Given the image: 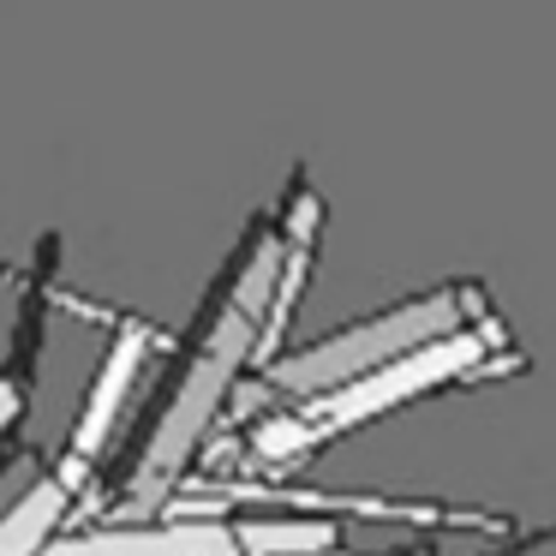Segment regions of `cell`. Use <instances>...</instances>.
I'll use <instances>...</instances> for the list:
<instances>
[{
	"label": "cell",
	"instance_id": "obj_1",
	"mask_svg": "<svg viewBox=\"0 0 556 556\" xmlns=\"http://www.w3.org/2000/svg\"><path fill=\"white\" fill-rule=\"evenodd\" d=\"M269 288H276V245H257V257H245L240 288H228L216 329L204 336L198 359L186 365L180 389H174L168 413H162V425H156V437H150L144 460H138V496L162 491V484L186 467V455H192V443L204 437V425L216 419V407H222V395H228L233 371H240V359L252 353V341H257V317H264Z\"/></svg>",
	"mask_w": 556,
	"mask_h": 556
},
{
	"label": "cell",
	"instance_id": "obj_2",
	"mask_svg": "<svg viewBox=\"0 0 556 556\" xmlns=\"http://www.w3.org/2000/svg\"><path fill=\"white\" fill-rule=\"evenodd\" d=\"M448 329H460V300L455 293H419V300L395 305V312H377V317H365V324L336 329V336L288 353L269 377H276V389L312 401V395H329V389L377 371V365L401 359V353L425 348V341L448 336Z\"/></svg>",
	"mask_w": 556,
	"mask_h": 556
},
{
	"label": "cell",
	"instance_id": "obj_3",
	"mask_svg": "<svg viewBox=\"0 0 556 556\" xmlns=\"http://www.w3.org/2000/svg\"><path fill=\"white\" fill-rule=\"evenodd\" d=\"M472 359H479V336L448 329V336L425 341V348L401 353V359L377 365V371L329 389V395H312L305 401V425H312V431H341V425L377 419V413H389V407H401V401L425 395V389L448 383V377L472 371Z\"/></svg>",
	"mask_w": 556,
	"mask_h": 556
},
{
	"label": "cell",
	"instance_id": "obj_4",
	"mask_svg": "<svg viewBox=\"0 0 556 556\" xmlns=\"http://www.w3.org/2000/svg\"><path fill=\"white\" fill-rule=\"evenodd\" d=\"M42 556H240L228 527H198V520H168V527H97L78 539H49Z\"/></svg>",
	"mask_w": 556,
	"mask_h": 556
},
{
	"label": "cell",
	"instance_id": "obj_5",
	"mask_svg": "<svg viewBox=\"0 0 556 556\" xmlns=\"http://www.w3.org/2000/svg\"><path fill=\"white\" fill-rule=\"evenodd\" d=\"M61 508H66V491L61 479H37L13 496V508L0 515V556H42L61 527Z\"/></svg>",
	"mask_w": 556,
	"mask_h": 556
},
{
	"label": "cell",
	"instance_id": "obj_6",
	"mask_svg": "<svg viewBox=\"0 0 556 556\" xmlns=\"http://www.w3.org/2000/svg\"><path fill=\"white\" fill-rule=\"evenodd\" d=\"M138 359H144V329H121L109 365H102L97 389H90V407H85V431H78V455L102 443V419H114V401L126 395V383L138 377Z\"/></svg>",
	"mask_w": 556,
	"mask_h": 556
},
{
	"label": "cell",
	"instance_id": "obj_7",
	"mask_svg": "<svg viewBox=\"0 0 556 556\" xmlns=\"http://www.w3.org/2000/svg\"><path fill=\"white\" fill-rule=\"evenodd\" d=\"M233 551H245V556H317V551H336V527L329 520H245L233 532Z\"/></svg>",
	"mask_w": 556,
	"mask_h": 556
},
{
	"label": "cell",
	"instance_id": "obj_8",
	"mask_svg": "<svg viewBox=\"0 0 556 556\" xmlns=\"http://www.w3.org/2000/svg\"><path fill=\"white\" fill-rule=\"evenodd\" d=\"M13 413H18V395H13V383H0V425L13 419Z\"/></svg>",
	"mask_w": 556,
	"mask_h": 556
}]
</instances>
